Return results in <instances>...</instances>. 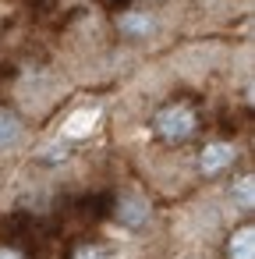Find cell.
<instances>
[{
  "label": "cell",
  "instance_id": "1",
  "mask_svg": "<svg viewBox=\"0 0 255 259\" xmlns=\"http://www.w3.org/2000/svg\"><path fill=\"white\" fill-rule=\"evenodd\" d=\"M195 110L184 107V103H170L156 114V132L167 139V142H184L191 132H195Z\"/></svg>",
  "mask_w": 255,
  "mask_h": 259
},
{
  "label": "cell",
  "instance_id": "2",
  "mask_svg": "<svg viewBox=\"0 0 255 259\" xmlns=\"http://www.w3.org/2000/svg\"><path fill=\"white\" fill-rule=\"evenodd\" d=\"M114 217H117V224H121V227L138 231V227H145V224H149V202H145L142 195H121V199H117Z\"/></svg>",
  "mask_w": 255,
  "mask_h": 259
},
{
  "label": "cell",
  "instance_id": "3",
  "mask_svg": "<svg viewBox=\"0 0 255 259\" xmlns=\"http://www.w3.org/2000/svg\"><path fill=\"white\" fill-rule=\"evenodd\" d=\"M234 156H237V149L230 142H209L198 156V167H202V174H223L234 163Z\"/></svg>",
  "mask_w": 255,
  "mask_h": 259
},
{
  "label": "cell",
  "instance_id": "4",
  "mask_svg": "<svg viewBox=\"0 0 255 259\" xmlns=\"http://www.w3.org/2000/svg\"><path fill=\"white\" fill-rule=\"evenodd\" d=\"M117 29H121L124 36H131V39H145V36H152L156 18H152L149 11H124V15L117 18Z\"/></svg>",
  "mask_w": 255,
  "mask_h": 259
},
{
  "label": "cell",
  "instance_id": "5",
  "mask_svg": "<svg viewBox=\"0 0 255 259\" xmlns=\"http://www.w3.org/2000/svg\"><path fill=\"white\" fill-rule=\"evenodd\" d=\"M227 255L230 259H255V227H237L227 241Z\"/></svg>",
  "mask_w": 255,
  "mask_h": 259
},
{
  "label": "cell",
  "instance_id": "6",
  "mask_svg": "<svg viewBox=\"0 0 255 259\" xmlns=\"http://www.w3.org/2000/svg\"><path fill=\"white\" fill-rule=\"evenodd\" d=\"M22 135H25L22 121H18L11 110H4V107H0V149H11V146H18V142H22Z\"/></svg>",
  "mask_w": 255,
  "mask_h": 259
},
{
  "label": "cell",
  "instance_id": "7",
  "mask_svg": "<svg viewBox=\"0 0 255 259\" xmlns=\"http://www.w3.org/2000/svg\"><path fill=\"white\" fill-rule=\"evenodd\" d=\"M230 192H234V202H237V206L251 209V202H255V178H251V174H241Z\"/></svg>",
  "mask_w": 255,
  "mask_h": 259
},
{
  "label": "cell",
  "instance_id": "8",
  "mask_svg": "<svg viewBox=\"0 0 255 259\" xmlns=\"http://www.w3.org/2000/svg\"><path fill=\"white\" fill-rule=\"evenodd\" d=\"M75 259H110V252H107V248H96V245H89V248H82Z\"/></svg>",
  "mask_w": 255,
  "mask_h": 259
},
{
  "label": "cell",
  "instance_id": "9",
  "mask_svg": "<svg viewBox=\"0 0 255 259\" xmlns=\"http://www.w3.org/2000/svg\"><path fill=\"white\" fill-rule=\"evenodd\" d=\"M0 259H25L18 248H0Z\"/></svg>",
  "mask_w": 255,
  "mask_h": 259
}]
</instances>
